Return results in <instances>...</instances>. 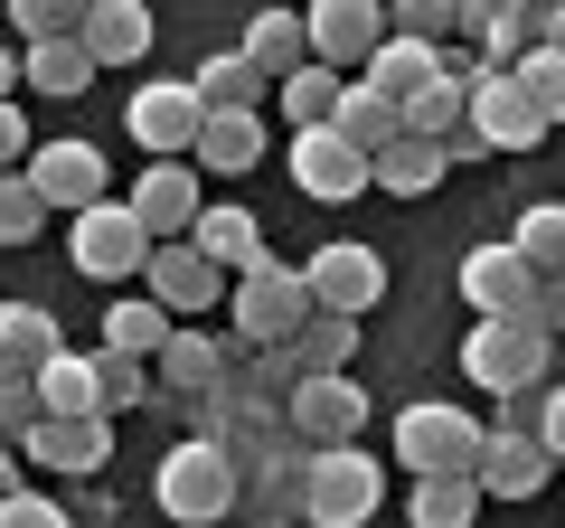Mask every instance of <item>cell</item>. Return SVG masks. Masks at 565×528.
Wrapping results in <instances>:
<instances>
[{"label":"cell","instance_id":"obj_1","mask_svg":"<svg viewBox=\"0 0 565 528\" xmlns=\"http://www.w3.org/2000/svg\"><path fill=\"white\" fill-rule=\"evenodd\" d=\"M226 311H236V340H226V368L245 359V349L264 340H292V321L311 311V284H302V264H245V274H226Z\"/></svg>","mask_w":565,"mask_h":528},{"label":"cell","instance_id":"obj_2","mask_svg":"<svg viewBox=\"0 0 565 528\" xmlns=\"http://www.w3.org/2000/svg\"><path fill=\"white\" fill-rule=\"evenodd\" d=\"M151 490H161V509H170L180 528L236 519V463H226L217 434H189V444H170L161 472H151Z\"/></svg>","mask_w":565,"mask_h":528},{"label":"cell","instance_id":"obj_3","mask_svg":"<svg viewBox=\"0 0 565 528\" xmlns=\"http://www.w3.org/2000/svg\"><path fill=\"white\" fill-rule=\"evenodd\" d=\"M377 500H386V482L359 444H311L302 453V519L311 528H367Z\"/></svg>","mask_w":565,"mask_h":528},{"label":"cell","instance_id":"obj_4","mask_svg":"<svg viewBox=\"0 0 565 528\" xmlns=\"http://www.w3.org/2000/svg\"><path fill=\"white\" fill-rule=\"evenodd\" d=\"M141 255H151V226H141L122 199H85L76 208V226H66V264H76V274H95V284H132Z\"/></svg>","mask_w":565,"mask_h":528},{"label":"cell","instance_id":"obj_5","mask_svg":"<svg viewBox=\"0 0 565 528\" xmlns=\"http://www.w3.org/2000/svg\"><path fill=\"white\" fill-rule=\"evenodd\" d=\"M462 368H471V387L509 397V387H527V378H546V368H556V340H546V330H527L519 311H481V330L462 340Z\"/></svg>","mask_w":565,"mask_h":528},{"label":"cell","instance_id":"obj_6","mask_svg":"<svg viewBox=\"0 0 565 528\" xmlns=\"http://www.w3.org/2000/svg\"><path fill=\"white\" fill-rule=\"evenodd\" d=\"M151 303L170 311V321H207V311L226 303V264H207L189 236H151V255H141V274H132Z\"/></svg>","mask_w":565,"mask_h":528},{"label":"cell","instance_id":"obj_7","mask_svg":"<svg viewBox=\"0 0 565 528\" xmlns=\"http://www.w3.org/2000/svg\"><path fill=\"white\" fill-rule=\"evenodd\" d=\"M282 425L302 434V444H359L367 387L349 378V368H302V378L282 387Z\"/></svg>","mask_w":565,"mask_h":528},{"label":"cell","instance_id":"obj_8","mask_svg":"<svg viewBox=\"0 0 565 528\" xmlns=\"http://www.w3.org/2000/svg\"><path fill=\"white\" fill-rule=\"evenodd\" d=\"M471 453H481V415L444 406V397L396 415V463L405 472H471Z\"/></svg>","mask_w":565,"mask_h":528},{"label":"cell","instance_id":"obj_9","mask_svg":"<svg viewBox=\"0 0 565 528\" xmlns=\"http://www.w3.org/2000/svg\"><path fill=\"white\" fill-rule=\"evenodd\" d=\"M282 161H292V189H302V199H359L367 189V151L349 142L340 123H292V151H282Z\"/></svg>","mask_w":565,"mask_h":528},{"label":"cell","instance_id":"obj_10","mask_svg":"<svg viewBox=\"0 0 565 528\" xmlns=\"http://www.w3.org/2000/svg\"><path fill=\"white\" fill-rule=\"evenodd\" d=\"M462 114H471V133H481V151H537L546 142V123L519 104L509 66H471L462 76Z\"/></svg>","mask_w":565,"mask_h":528},{"label":"cell","instance_id":"obj_11","mask_svg":"<svg viewBox=\"0 0 565 528\" xmlns=\"http://www.w3.org/2000/svg\"><path fill=\"white\" fill-rule=\"evenodd\" d=\"M546 472H556V453H546L537 434H519V425H481V453H471V482H481V500H537Z\"/></svg>","mask_w":565,"mask_h":528},{"label":"cell","instance_id":"obj_12","mask_svg":"<svg viewBox=\"0 0 565 528\" xmlns=\"http://www.w3.org/2000/svg\"><path fill=\"white\" fill-rule=\"evenodd\" d=\"M386 39V0H311L302 10V47L340 76H359V57Z\"/></svg>","mask_w":565,"mask_h":528},{"label":"cell","instance_id":"obj_13","mask_svg":"<svg viewBox=\"0 0 565 528\" xmlns=\"http://www.w3.org/2000/svg\"><path fill=\"white\" fill-rule=\"evenodd\" d=\"M302 284H311V303L321 311H377L386 303V255L377 245H321V255L302 264Z\"/></svg>","mask_w":565,"mask_h":528},{"label":"cell","instance_id":"obj_14","mask_svg":"<svg viewBox=\"0 0 565 528\" xmlns=\"http://www.w3.org/2000/svg\"><path fill=\"white\" fill-rule=\"evenodd\" d=\"M10 453H29V463H47V472H104L114 463V415H39V425L20 434Z\"/></svg>","mask_w":565,"mask_h":528},{"label":"cell","instance_id":"obj_15","mask_svg":"<svg viewBox=\"0 0 565 528\" xmlns=\"http://www.w3.org/2000/svg\"><path fill=\"white\" fill-rule=\"evenodd\" d=\"M20 170H29V189H39L47 208H66V218L114 189V170H104L95 142H39V151H20Z\"/></svg>","mask_w":565,"mask_h":528},{"label":"cell","instance_id":"obj_16","mask_svg":"<svg viewBox=\"0 0 565 528\" xmlns=\"http://www.w3.org/2000/svg\"><path fill=\"white\" fill-rule=\"evenodd\" d=\"M122 208H132L151 236H180V226L199 218V161H189V151H151V170L132 180V199H122Z\"/></svg>","mask_w":565,"mask_h":528},{"label":"cell","instance_id":"obj_17","mask_svg":"<svg viewBox=\"0 0 565 528\" xmlns=\"http://www.w3.org/2000/svg\"><path fill=\"white\" fill-rule=\"evenodd\" d=\"M199 114H207L199 85H189V76H161V85H141V95H132V114H122V123H132V142H141V151H189Z\"/></svg>","mask_w":565,"mask_h":528},{"label":"cell","instance_id":"obj_18","mask_svg":"<svg viewBox=\"0 0 565 528\" xmlns=\"http://www.w3.org/2000/svg\"><path fill=\"white\" fill-rule=\"evenodd\" d=\"M444 142L434 133H386L377 151H367V189H386V199H424V189H444Z\"/></svg>","mask_w":565,"mask_h":528},{"label":"cell","instance_id":"obj_19","mask_svg":"<svg viewBox=\"0 0 565 528\" xmlns=\"http://www.w3.org/2000/svg\"><path fill=\"white\" fill-rule=\"evenodd\" d=\"M189 161L199 170H255L264 161V114L255 104H207L199 133H189Z\"/></svg>","mask_w":565,"mask_h":528},{"label":"cell","instance_id":"obj_20","mask_svg":"<svg viewBox=\"0 0 565 528\" xmlns=\"http://www.w3.org/2000/svg\"><path fill=\"white\" fill-rule=\"evenodd\" d=\"M76 39H85V57L95 66H132V57H151V10L141 0H85V20H76Z\"/></svg>","mask_w":565,"mask_h":528},{"label":"cell","instance_id":"obj_21","mask_svg":"<svg viewBox=\"0 0 565 528\" xmlns=\"http://www.w3.org/2000/svg\"><path fill=\"white\" fill-rule=\"evenodd\" d=\"M452 39H471L481 66H509L527 47V0H452Z\"/></svg>","mask_w":565,"mask_h":528},{"label":"cell","instance_id":"obj_22","mask_svg":"<svg viewBox=\"0 0 565 528\" xmlns=\"http://www.w3.org/2000/svg\"><path fill=\"white\" fill-rule=\"evenodd\" d=\"M527 284H537V274L519 264V245H471L462 255V303L471 311H519Z\"/></svg>","mask_w":565,"mask_h":528},{"label":"cell","instance_id":"obj_23","mask_svg":"<svg viewBox=\"0 0 565 528\" xmlns=\"http://www.w3.org/2000/svg\"><path fill=\"white\" fill-rule=\"evenodd\" d=\"M29 387H39V415H95L104 387H95V359L85 349H47L39 368H29ZM114 415V406H104Z\"/></svg>","mask_w":565,"mask_h":528},{"label":"cell","instance_id":"obj_24","mask_svg":"<svg viewBox=\"0 0 565 528\" xmlns=\"http://www.w3.org/2000/svg\"><path fill=\"white\" fill-rule=\"evenodd\" d=\"M180 236L199 245L207 264H226V274H245V264H264V226L245 218V208H207V199H199V218H189Z\"/></svg>","mask_w":565,"mask_h":528},{"label":"cell","instance_id":"obj_25","mask_svg":"<svg viewBox=\"0 0 565 528\" xmlns=\"http://www.w3.org/2000/svg\"><path fill=\"white\" fill-rule=\"evenodd\" d=\"M20 76L29 85H39V95H85V85H95V57H85V39H76V29H66V39H29L20 47Z\"/></svg>","mask_w":565,"mask_h":528},{"label":"cell","instance_id":"obj_26","mask_svg":"<svg viewBox=\"0 0 565 528\" xmlns=\"http://www.w3.org/2000/svg\"><path fill=\"white\" fill-rule=\"evenodd\" d=\"M151 359H161V387H170V397H189V387L226 378V340H207V330H180V321L161 330V349H151Z\"/></svg>","mask_w":565,"mask_h":528},{"label":"cell","instance_id":"obj_27","mask_svg":"<svg viewBox=\"0 0 565 528\" xmlns=\"http://www.w3.org/2000/svg\"><path fill=\"white\" fill-rule=\"evenodd\" d=\"M471 509H481V482L471 472H415V490H405V519L415 528H462Z\"/></svg>","mask_w":565,"mask_h":528},{"label":"cell","instance_id":"obj_28","mask_svg":"<svg viewBox=\"0 0 565 528\" xmlns=\"http://www.w3.org/2000/svg\"><path fill=\"white\" fill-rule=\"evenodd\" d=\"M359 76L377 85V95H415V85L434 76V39H396V29H386V39L359 57Z\"/></svg>","mask_w":565,"mask_h":528},{"label":"cell","instance_id":"obj_29","mask_svg":"<svg viewBox=\"0 0 565 528\" xmlns=\"http://www.w3.org/2000/svg\"><path fill=\"white\" fill-rule=\"evenodd\" d=\"M302 57H311V47H302V10H264V20L245 29V66H255L264 85H274V76H292Z\"/></svg>","mask_w":565,"mask_h":528},{"label":"cell","instance_id":"obj_30","mask_svg":"<svg viewBox=\"0 0 565 528\" xmlns=\"http://www.w3.org/2000/svg\"><path fill=\"white\" fill-rule=\"evenodd\" d=\"M349 349H359V311H321L311 303L302 321H292V359L302 368H349Z\"/></svg>","mask_w":565,"mask_h":528},{"label":"cell","instance_id":"obj_31","mask_svg":"<svg viewBox=\"0 0 565 528\" xmlns=\"http://www.w3.org/2000/svg\"><path fill=\"white\" fill-rule=\"evenodd\" d=\"M509 85H519V104H527L537 123H556V114H565V66H556V39L519 47V57H509Z\"/></svg>","mask_w":565,"mask_h":528},{"label":"cell","instance_id":"obj_32","mask_svg":"<svg viewBox=\"0 0 565 528\" xmlns=\"http://www.w3.org/2000/svg\"><path fill=\"white\" fill-rule=\"evenodd\" d=\"M500 425H519V434H537L546 453H565V397L546 378H527V387H509V397H500Z\"/></svg>","mask_w":565,"mask_h":528},{"label":"cell","instance_id":"obj_33","mask_svg":"<svg viewBox=\"0 0 565 528\" xmlns=\"http://www.w3.org/2000/svg\"><path fill=\"white\" fill-rule=\"evenodd\" d=\"M57 349V311L39 303H0V368H39Z\"/></svg>","mask_w":565,"mask_h":528},{"label":"cell","instance_id":"obj_34","mask_svg":"<svg viewBox=\"0 0 565 528\" xmlns=\"http://www.w3.org/2000/svg\"><path fill=\"white\" fill-rule=\"evenodd\" d=\"M161 330H170V311L151 303V293H114V303H104V340H114V349H141V359H151Z\"/></svg>","mask_w":565,"mask_h":528},{"label":"cell","instance_id":"obj_35","mask_svg":"<svg viewBox=\"0 0 565 528\" xmlns=\"http://www.w3.org/2000/svg\"><path fill=\"white\" fill-rule=\"evenodd\" d=\"M282 85V114L292 123H330V104H340V66H321V57H302L292 76H274Z\"/></svg>","mask_w":565,"mask_h":528},{"label":"cell","instance_id":"obj_36","mask_svg":"<svg viewBox=\"0 0 565 528\" xmlns=\"http://www.w3.org/2000/svg\"><path fill=\"white\" fill-rule=\"evenodd\" d=\"M199 104H264V76L245 66V47H226V57H199Z\"/></svg>","mask_w":565,"mask_h":528},{"label":"cell","instance_id":"obj_37","mask_svg":"<svg viewBox=\"0 0 565 528\" xmlns=\"http://www.w3.org/2000/svg\"><path fill=\"white\" fill-rule=\"evenodd\" d=\"M39 226H47V199L29 189V170L10 161V170H0V245H29Z\"/></svg>","mask_w":565,"mask_h":528},{"label":"cell","instance_id":"obj_38","mask_svg":"<svg viewBox=\"0 0 565 528\" xmlns=\"http://www.w3.org/2000/svg\"><path fill=\"white\" fill-rule=\"evenodd\" d=\"M509 245H519V264H527V274H565V218H556V208H527Z\"/></svg>","mask_w":565,"mask_h":528},{"label":"cell","instance_id":"obj_39","mask_svg":"<svg viewBox=\"0 0 565 528\" xmlns=\"http://www.w3.org/2000/svg\"><path fill=\"white\" fill-rule=\"evenodd\" d=\"M95 387H104V406H141V397H151V378H141V349H114V340H104L95 349Z\"/></svg>","mask_w":565,"mask_h":528},{"label":"cell","instance_id":"obj_40","mask_svg":"<svg viewBox=\"0 0 565 528\" xmlns=\"http://www.w3.org/2000/svg\"><path fill=\"white\" fill-rule=\"evenodd\" d=\"M0 10H10L20 39H66V29L85 20V0H0Z\"/></svg>","mask_w":565,"mask_h":528},{"label":"cell","instance_id":"obj_41","mask_svg":"<svg viewBox=\"0 0 565 528\" xmlns=\"http://www.w3.org/2000/svg\"><path fill=\"white\" fill-rule=\"evenodd\" d=\"M386 29H396V39H434V47H444L452 39V0H386Z\"/></svg>","mask_w":565,"mask_h":528},{"label":"cell","instance_id":"obj_42","mask_svg":"<svg viewBox=\"0 0 565 528\" xmlns=\"http://www.w3.org/2000/svg\"><path fill=\"white\" fill-rule=\"evenodd\" d=\"M29 425H39V387H29V368H0V444H20Z\"/></svg>","mask_w":565,"mask_h":528},{"label":"cell","instance_id":"obj_43","mask_svg":"<svg viewBox=\"0 0 565 528\" xmlns=\"http://www.w3.org/2000/svg\"><path fill=\"white\" fill-rule=\"evenodd\" d=\"M57 519H66V509L47 500V490H20V482L0 490V528H57Z\"/></svg>","mask_w":565,"mask_h":528},{"label":"cell","instance_id":"obj_44","mask_svg":"<svg viewBox=\"0 0 565 528\" xmlns=\"http://www.w3.org/2000/svg\"><path fill=\"white\" fill-rule=\"evenodd\" d=\"M20 151H29V114H20V104H10V95H0V170L20 161Z\"/></svg>","mask_w":565,"mask_h":528},{"label":"cell","instance_id":"obj_45","mask_svg":"<svg viewBox=\"0 0 565 528\" xmlns=\"http://www.w3.org/2000/svg\"><path fill=\"white\" fill-rule=\"evenodd\" d=\"M10 85H20V57H10V47H0V95H10Z\"/></svg>","mask_w":565,"mask_h":528},{"label":"cell","instance_id":"obj_46","mask_svg":"<svg viewBox=\"0 0 565 528\" xmlns=\"http://www.w3.org/2000/svg\"><path fill=\"white\" fill-rule=\"evenodd\" d=\"M10 482H20V463H10V444H0V490H10Z\"/></svg>","mask_w":565,"mask_h":528},{"label":"cell","instance_id":"obj_47","mask_svg":"<svg viewBox=\"0 0 565 528\" xmlns=\"http://www.w3.org/2000/svg\"><path fill=\"white\" fill-rule=\"evenodd\" d=\"M527 10H556V0H527Z\"/></svg>","mask_w":565,"mask_h":528}]
</instances>
